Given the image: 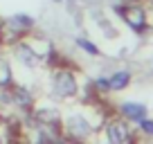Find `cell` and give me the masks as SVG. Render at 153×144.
<instances>
[{
  "label": "cell",
  "mask_w": 153,
  "mask_h": 144,
  "mask_svg": "<svg viewBox=\"0 0 153 144\" xmlns=\"http://www.w3.org/2000/svg\"><path fill=\"white\" fill-rule=\"evenodd\" d=\"M7 92H9V99H11V104L14 106H18V108H32V101H34V95H32V90H27V88H23V86H14V88H7Z\"/></svg>",
  "instance_id": "7"
},
{
  "label": "cell",
  "mask_w": 153,
  "mask_h": 144,
  "mask_svg": "<svg viewBox=\"0 0 153 144\" xmlns=\"http://www.w3.org/2000/svg\"><path fill=\"white\" fill-rule=\"evenodd\" d=\"M140 126H142L144 133L153 135V120H140Z\"/></svg>",
  "instance_id": "13"
},
{
  "label": "cell",
  "mask_w": 153,
  "mask_h": 144,
  "mask_svg": "<svg viewBox=\"0 0 153 144\" xmlns=\"http://www.w3.org/2000/svg\"><path fill=\"white\" fill-rule=\"evenodd\" d=\"M128 83H131V72H128V70H120V72H115L113 77L108 79V86H110V90H113V92L124 90Z\"/></svg>",
  "instance_id": "9"
},
{
  "label": "cell",
  "mask_w": 153,
  "mask_h": 144,
  "mask_svg": "<svg viewBox=\"0 0 153 144\" xmlns=\"http://www.w3.org/2000/svg\"><path fill=\"white\" fill-rule=\"evenodd\" d=\"M52 2H54V5H61V2H63V0H52Z\"/></svg>",
  "instance_id": "15"
},
{
  "label": "cell",
  "mask_w": 153,
  "mask_h": 144,
  "mask_svg": "<svg viewBox=\"0 0 153 144\" xmlns=\"http://www.w3.org/2000/svg\"><path fill=\"white\" fill-rule=\"evenodd\" d=\"M95 90L97 92H110V86H108V79H104V77H99V79H95Z\"/></svg>",
  "instance_id": "12"
},
{
  "label": "cell",
  "mask_w": 153,
  "mask_h": 144,
  "mask_svg": "<svg viewBox=\"0 0 153 144\" xmlns=\"http://www.w3.org/2000/svg\"><path fill=\"white\" fill-rule=\"evenodd\" d=\"M115 11L122 16V20H124L133 32H144V29H146V9H144L140 2H124V5H117Z\"/></svg>",
  "instance_id": "3"
},
{
  "label": "cell",
  "mask_w": 153,
  "mask_h": 144,
  "mask_svg": "<svg viewBox=\"0 0 153 144\" xmlns=\"http://www.w3.org/2000/svg\"><path fill=\"white\" fill-rule=\"evenodd\" d=\"M79 95V81L74 72L68 68H56L52 72V97L54 99H72Z\"/></svg>",
  "instance_id": "1"
},
{
  "label": "cell",
  "mask_w": 153,
  "mask_h": 144,
  "mask_svg": "<svg viewBox=\"0 0 153 144\" xmlns=\"http://www.w3.org/2000/svg\"><path fill=\"white\" fill-rule=\"evenodd\" d=\"M11 52H14V59L20 63L23 68H27V70H32V68H36L38 63L43 61V54L36 50V45L32 43V41H16V43H11Z\"/></svg>",
  "instance_id": "4"
},
{
  "label": "cell",
  "mask_w": 153,
  "mask_h": 144,
  "mask_svg": "<svg viewBox=\"0 0 153 144\" xmlns=\"http://www.w3.org/2000/svg\"><path fill=\"white\" fill-rule=\"evenodd\" d=\"M11 86V65L7 59H0V88Z\"/></svg>",
  "instance_id": "10"
},
{
  "label": "cell",
  "mask_w": 153,
  "mask_h": 144,
  "mask_svg": "<svg viewBox=\"0 0 153 144\" xmlns=\"http://www.w3.org/2000/svg\"><path fill=\"white\" fill-rule=\"evenodd\" d=\"M34 120L38 122V124L43 126H52V128H59L61 126V113H59V108H54V106H41V108H36L34 111Z\"/></svg>",
  "instance_id": "6"
},
{
  "label": "cell",
  "mask_w": 153,
  "mask_h": 144,
  "mask_svg": "<svg viewBox=\"0 0 153 144\" xmlns=\"http://www.w3.org/2000/svg\"><path fill=\"white\" fill-rule=\"evenodd\" d=\"M0 45H2V36H0Z\"/></svg>",
  "instance_id": "17"
},
{
  "label": "cell",
  "mask_w": 153,
  "mask_h": 144,
  "mask_svg": "<svg viewBox=\"0 0 153 144\" xmlns=\"http://www.w3.org/2000/svg\"><path fill=\"white\" fill-rule=\"evenodd\" d=\"M0 144H2V135H0Z\"/></svg>",
  "instance_id": "16"
},
{
  "label": "cell",
  "mask_w": 153,
  "mask_h": 144,
  "mask_svg": "<svg viewBox=\"0 0 153 144\" xmlns=\"http://www.w3.org/2000/svg\"><path fill=\"white\" fill-rule=\"evenodd\" d=\"M61 128H63V135H65L68 142H83V140H88L92 135V124L86 120V115H81V113H72V115H68L65 120H61Z\"/></svg>",
  "instance_id": "2"
},
{
  "label": "cell",
  "mask_w": 153,
  "mask_h": 144,
  "mask_svg": "<svg viewBox=\"0 0 153 144\" xmlns=\"http://www.w3.org/2000/svg\"><path fill=\"white\" fill-rule=\"evenodd\" d=\"M106 137L110 144H131V128L124 120H110L106 124Z\"/></svg>",
  "instance_id": "5"
},
{
  "label": "cell",
  "mask_w": 153,
  "mask_h": 144,
  "mask_svg": "<svg viewBox=\"0 0 153 144\" xmlns=\"http://www.w3.org/2000/svg\"><path fill=\"white\" fill-rule=\"evenodd\" d=\"M120 113L126 117V120H131V122H140V120H144V115H146V108H144L142 104L126 101V104L120 106Z\"/></svg>",
  "instance_id": "8"
},
{
  "label": "cell",
  "mask_w": 153,
  "mask_h": 144,
  "mask_svg": "<svg viewBox=\"0 0 153 144\" xmlns=\"http://www.w3.org/2000/svg\"><path fill=\"white\" fill-rule=\"evenodd\" d=\"M122 2H142V0H122Z\"/></svg>",
  "instance_id": "14"
},
{
  "label": "cell",
  "mask_w": 153,
  "mask_h": 144,
  "mask_svg": "<svg viewBox=\"0 0 153 144\" xmlns=\"http://www.w3.org/2000/svg\"><path fill=\"white\" fill-rule=\"evenodd\" d=\"M74 43H76V48H81L83 52H88L90 56H99V48H97L92 41H88V39H83V36H76L74 39Z\"/></svg>",
  "instance_id": "11"
}]
</instances>
